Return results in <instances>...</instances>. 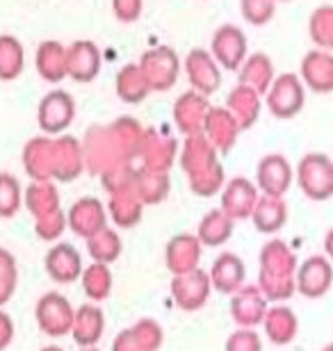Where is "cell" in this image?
I'll return each mask as SVG.
<instances>
[{"label": "cell", "mask_w": 333, "mask_h": 351, "mask_svg": "<svg viewBox=\"0 0 333 351\" xmlns=\"http://www.w3.org/2000/svg\"><path fill=\"white\" fill-rule=\"evenodd\" d=\"M183 167L190 173L192 189L199 196L215 194L224 180V169L217 162V149L208 142V137L192 135L185 137V149H183Z\"/></svg>", "instance_id": "cell-1"}, {"label": "cell", "mask_w": 333, "mask_h": 351, "mask_svg": "<svg viewBox=\"0 0 333 351\" xmlns=\"http://www.w3.org/2000/svg\"><path fill=\"white\" fill-rule=\"evenodd\" d=\"M267 110L276 119H292L303 110L306 103V87L297 73H281L272 80L265 91Z\"/></svg>", "instance_id": "cell-2"}, {"label": "cell", "mask_w": 333, "mask_h": 351, "mask_svg": "<svg viewBox=\"0 0 333 351\" xmlns=\"http://www.w3.org/2000/svg\"><path fill=\"white\" fill-rule=\"evenodd\" d=\"M297 185L313 201L333 196V162L324 153H308L297 165Z\"/></svg>", "instance_id": "cell-3"}, {"label": "cell", "mask_w": 333, "mask_h": 351, "mask_svg": "<svg viewBox=\"0 0 333 351\" xmlns=\"http://www.w3.org/2000/svg\"><path fill=\"white\" fill-rule=\"evenodd\" d=\"M76 119V101L65 89H53L41 98L37 108V123L46 135H62Z\"/></svg>", "instance_id": "cell-4"}, {"label": "cell", "mask_w": 333, "mask_h": 351, "mask_svg": "<svg viewBox=\"0 0 333 351\" xmlns=\"http://www.w3.org/2000/svg\"><path fill=\"white\" fill-rule=\"evenodd\" d=\"M139 66L146 75L148 85H151V91L172 89L181 73V60L174 48H169V46H160V48H153V51H146L141 55Z\"/></svg>", "instance_id": "cell-5"}, {"label": "cell", "mask_w": 333, "mask_h": 351, "mask_svg": "<svg viewBox=\"0 0 333 351\" xmlns=\"http://www.w3.org/2000/svg\"><path fill=\"white\" fill-rule=\"evenodd\" d=\"M210 53L226 71H240L246 60V34L238 25H219L210 41Z\"/></svg>", "instance_id": "cell-6"}, {"label": "cell", "mask_w": 333, "mask_h": 351, "mask_svg": "<svg viewBox=\"0 0 333 351\" xmlns=\"http://www.w3.org/2000/svg\"><path fill=\"white\" fill-rule=\"evenodd\" d=\"M185 73L194 91L203 96H212L222 85V66L212 58L210 51L192 48L185 58Z\"/></svg>", "instance_id": "cell-7"}, {"label": "cell", "mask_w": 333, "mask_h": 351, "mask_svg": "<svg viewBox=\"0 0 333 351\" xmlns=\"http://www.w3.org/2000/svg\"><path fill=\"white\" fill-rule=\"evenodd\" d=\"M256 178H258V189L265 196H279V199H283V194L288 192L295 180V171L286 156L269 153V156H265L258 162Z\"/></svg>", "instance_id": "cell-8"}, {"label": "cell", "mask_w": 333, "mask_h": 351, "mask_svg": "<svg viewBox=\"0 0 333 351\" xmlns=\"http://www.w3.org/2000/svg\"><path fill=\"white\" fill-rule=\"evenodd\" d=\"M103 58L94 41L78 39L67 48V78L76 82H91L101 73Z\"/></svg>", "instance_id": "cell-9"}, {"label": "cell", "mask_w": 333, "mask_h": 351, "mask_svg": "<svg viewBox=\"0 0 333 351\" xmlns=\"http://www.w3.org/2000/svg\"><path fill=\"white\" fill-rule=\"evenodd\" d=\"M208 112H210L208 96H203V94H199V91L190 89V91H185V94H181L179 98H176L174 121H176L179 130L185 137L201 135Z\"/></svg>", "instance_id": "cell-10"}, {"label": "cell", "mask_w": 333, "mask_h": 351, "mask_svg": "<svg viewBox=\"0 0 333 351\" xmlns=\"http://www.w3.org/2000/svg\"><path fill=\"white\" fill-rule=\"evenodd\" d=\"M299 78L315 94L333 91V53L324 48H313L303 55Z\"/></svg>", "instance_id": "cell-11"}, {"label": "cell", "mask_w": 333, "mask_h": 351, "mask_svg": "<svg viewBox=\"0 0 333 351\" xmlns=\"http://www.w3.org/2000/svg\"><path fill=\"white\" fill-rule=\"evenodd\" d=\"M242 132L240 123L236 121V117L231 114L229 108H212L205 117L203 125V135L208 137V142L215 146L217 153H229L238 142V135Z\"/></svg>", "instance_id": "cell-12"}, {"label": "cell", "mask_w": 333, "mask_h": 351, "mask_svg": "<svg viewBox=\"0 0 333 351\" xmlns=\"http://www.w3.org/2000/svg\"><path fill=\"white\" fill-rule=\"evenodd\" d=\"M172 292L181 308L185 311H196L205 304L210 292V276L201 269H192L185 274H176Z\"/></svg>", "instance_id": "cell-13"}, {"label": "cell", "mask_w": 333, "mask_h": 351, "mask_svg": "<svg viewBox=\"0 0 333 351\" xmlns=\"http://www.w3.org/2000/svg\"><path fill=\"white\" fill-rule=\"evenodd\" d=\"M331 280H333V269L331 263L324 256L306 258V263L297 271V287H299L301 294H306L310 299L322 297L331 287Z\"/></svg>", "instance_id": "cell-14"}, {"label": "cell", "mask_w": 333, "mask_h": 351, "mask_svg": "<svg viewBox=\"0 0 333 351\" xmlns=\"http://www.w3.org/2000/svg\"><path fill=\"white\" fill-rule=\"evenodd\" d=\"M73 317L76 315H73V311H71V306L67 304V299L58 292L46 294L37 306L39 324L46 333H51V335L67 333L71 328V324H73Z\"/></svg>", "instance_id": "cell-15"}, {"label": "cell", "mask_w": 333, "mask_h": 351, "mask_svg": "<svg viewBox=\"0 0 333 351\" xmlns=\"http://www.w3.org/2000/svg\"><path fill=\"white\" fill-rule=\"evenodd\" d=\"M260 199L258 189L251 180L246 178H233L224 189V213L233 219H246L251 217L256 201Z\"/></svg>", "instance_id": "cell-16"}, {"label": "cell", "mask_w": 333, "mask_h": 351, "mask_svg": "<svg viewBox=\"0 0 333 351\" xmlns=\"http://www.w3.org/2000/svg\"><path fill=\"white\" fill-rule=\"evenodd\" d=\"M69 223L78 235L87 237V240L91 235H96L98 230H103L105 213H103L101 201L91 199V196H84V199L73 203V208H71V213H69Z\"/></svg>", "instance_id": "cell-17"}, {"label": "cell", "mask_w": 333, "mask_h": 351, "mask_svg": "<svg viewBox=\"0 0 333 351\" xmlns=\"http://www.w3.org/2000/svg\"><path fill=\"white\" fill-rule=\"evenodd\" d=\"M226 108L233 117H236V121L240 123V128L242 130H249L253 123L258 121V114H260V94L256 89L242 85V82H238L233 91L226 98Z\"/></svg>", "instance_id": "cell-18"}, {"label": "cell", "mask_w": 333, "mask_h": 351, "mask_svg": "<svg viewBox=\"0 0 333 351\" xmlns=\"http://www.w3.org/2000/svg\"><path fill=\"white\" fill-rule=\"evenodd\" d=\"M80 256L71 244H58L46 254V271L58 283H73L80 276Z\"/></svg>", "instance_id": "cell-19"}, {"label": "cell", "mask_w": 333, "mask_h": 351, "mask_svg": "<svg viewBox=\"0 0 333 351\" xmlns=\"http://www.w3.org/2000/svg\"><path fill=\"white\" fill-rule=\"evenodd\" d=\"M37 73L46 82L58 85L67 78V48L60 41H44L37 48Z\"/></svg>", "instance_id": "cell-20"}, {"label": "cell", "mask_w": 333, "mask_h": 351, "mask_svg": "<svg viewBox=\"0 0 333 351\" xmlns=\"http://www.w3.org/2000/svg\"><path fill=\"white\" fill-rule=\"evenodd\" d=\"M210 283L224 294L238 292L244 283V263L236 254H222L212 265Z\"/></svg>", "instance_id": "cell-21"}, {"label": "cell", "mask_w": 333, "mask_h": 351, "mask_svg": "<svg viewBox=\"0 0 333 351\" xmlns=\"http://www.w3.org/2000/svg\"><path fill=\"white\" fill-rule=\"evenodd\" d=\"M276 78L274 73V62L269 60L265 53H253L246 55V60L240 66V82L251 89H256L260 96H265V91Z\"/></svg>", "instance_id": "cell-22"}, {"label": "cell", "mask_w": 333, "mask_h": 351, "mask_svg": "<svg viewBox=\"0 0 333 351\" xmlns=\"http://www.w3.org/2000/svg\"><path fill=\"white\" fill-rule=\"evenodd\" d=\"M25 203L30 208V213L37 217V223L53 219V217H60V196L53 189V185H48L46 180L32 182L25 189Z\"/></svg>", "instance_id": "cell-23"}, {"label": "cell", "mask_w": 333, "mask_h": 351, "mask_svg": "<svg viewBox=\"0 0 333 351\" xmlns=\"http://www.w3.org/2000/svg\"><path fill=\"white\" fill-rule=\"evenodd\" d=\"M115 89H117V96L122 98L124 103H133V105L141 103L151 94V85H148L146 75L141 71L139 64H126L122 71L117 73Z\"/></svg>", "instance_id": "cell-24"}, {"label": "cell", "mask_w": 333, "mask_h": 351, "mask_svg": "<svg viewBox=\"0 0 333 351\" xmlns=\"http://www.w3.org/2000/svg\"><path fill=\"white\" fill-rule=\"evenodd\" d=\"M251 219L256 223L260 233H276L283 228L288 219V208L279 196H260L256 201V208L251 213Z\"/></svg>", "instance_id": "cell-25"}, {"label": "cell", "mask_w": 333, "mask_h": 351, "mask_svg": "<svg viewBox=\"0 0 333 351\" xmlns=\"http://www.w3.org/2000/svg\"><path fill=\"white\" fill-rule=\"evenodd\" d=\"M199 237L194 235H179L169 242L167 247V261L169 269L174 274H185L196 269V261H199Z\"/></svg>", "instance_id": "cell-26"}, {"label": "cell", "mask_w": 333, "mask_h": 351, "mask_svg": "<svg viewBox=\"0 0 333 351\" xmlns=\"http://www.w3.org/2000/svg\"><path fill=\"white\" fill-rule=\"evenodd\" d=\"M25 51L14 34H0V80L12 82L23 73Z\"/></svg>", "instance_id": "cell-27"}, {"label": "cell", "mask_w": 333, "mask_h": 351, "mask_svg": "<svg viewBox=\"0 0 333 351\" xmlns=\"http://www.w3.org/2000/svg\"><path fill=\"white\" fill-rule=\"evenodd\" d=\"M233 233V217H229L224 210H212L199 223V242L205 247H219L231 237Z\"/></svg>", "instance_id": "cell-28"}, {"label": "cell", "mask_w": 333, "mask_h": 351, "mask_svg": "<svg viewBox=\"0 0 333 351\" xmlns=\"http://www.w3.org/2000/svg\"><path fill=\"white\" fill-rule=\"evenodd\" d=\"M103 333V313L96 306H82L73 317V335L80 345H91Z\"/></svg>", "instance_id": "cell-29"}, {"label": "cell", "mask_w": 333, "mask_h": 351, "mask_svg": "<svg viewBox=\"0 0 333 351\" xmlns=\"http://www.w3.org/2000/svg\"><path fill=\"white\" fill-rule=\"evenodd\" d=\"M263 311H265V301L258 297L256 290H244L238 292L236 299H233V317H236L238 324H258L263 319Z\"/></svg>", "instance_id": "cell-30"}, {"label": "cell", "mask_w": 333, "mask_h": 351, "mask_svg": "<svg viewBox=\"0 0 333 351\" xmlns=\"http://www.w3.org/2000/svg\"><path fill=\"white\" fill-rule=\"evenodd\" d=\"M21 201H23V192H21L19 180L12 173L0 171V217L10 219L21 210Z\"/></svg>", "instance_id": "cell-31"}, {"label": "cell", "mask_w": 333, "mask_h": 351, "mask_svg": "<svg viewBox=\"0 0 333 351\" xmlns=\"http://www.w3.org/2000/svg\"><path fill=\"white\" fill-rule=\"evenodd\" d=\"M89 254L96 258L98 263H110L122 254V242H119L117 233L105 226L103 230H98L96 235L89 237Z\"/></svg>", "instance_id": "cell-32"}, {"label": "cell", "mask_w": 333, "mask_h": 351, "mask_svg": "<svg viewBox=\"0 0 333 351\" xmlns=\"http://www.w3.org/2000/svg\"><path fill=\"white\" fill-rule=\"evenodd\" d=\"M310 37L317 44V48L333 51V7H320L313 19H310Z\"/></svg>", "instance_id": "cell-33"}, {"label": "cell", "mask_w": 333, "mask_h": 351, "mask_svg": "<svg viewBox=\"0 0 333 351\" xmlns=\"http://www.w3.org/2000/svg\"><path fill=\"white\" fill-rule=\"evenodd\" d=\"M295 331H297V317L288 308H274V311L267 315V333L274 342L283 345V342H288L292 338Z\"/></svg>", "instance_id": "cell-34"}, {"label": "cell", "mask_w": 333, "mask_h": 351, "mask_svg": "<svg viewBox=\"0 0 333 351\" xmlns=\"http://www.w3.org/2000/svg\"><path fill=\"white\" fill-rule=\"evenodd\" d=\"M242 19L253 27H263L276 14V0H240Z\"/></svg>", "instance_id": "cell-35"}, {"label": "cell", "mask_w": 333, "mask_h": 351, "mask_svg": "<svg viewBox=\"0 0 333 351\" xmlns=\"http://www.w3.org/2000/svg\"><path fill=\"white\" fill-rule=\"evenodd\" d=\"M84 292L89 294L91 299H103L108 297L110 287H112V278L108 271V265L105 263H96L91 265L87 271H84Z\"/></svg>", "instance_id": "cell-36"}, {"label": "cell", "mask_w": 333, "mask_h": 351, "mask_svg": "<svg viewBox=\"0 0 333 351\" xmlns=\"http://www.w3.org/2000/svg\"><path fill=\"white\" fill-rule=\"evenodd\" d=\"M16 287V261L7 249L0 247V306L7 304Z\"/></svg>", "instance_id": "cell-37"}, {"label": "cell", "mask_w": 333, "mask_h": 351, "mask_svg": "<svg viewBox=\"0 0 333 351\" xmlns=\"http://www.w3.org/2000/svg\"><path fill=\"white\" fill-rule=\"evenodd\" d=\"M144 0H112V12L122 23H135L141 16Z\"/></svg>", "instance_id": "cell-38"}, {"label": "cell", "mask_w": 333, "mask_h": 351, "mask_svg": "<svg viewBox=\"0 0 333 351\" xmlns=\"http://www.w3.org/2000/svg\"><path fill=\"white\" fill-rule=\"evenodd\" d=\"M12 340V322L10 315L0 313V349H5Z\"/></svg>", "instance_id": "cell-39"}, {"label": "cell", "mask_w": 333, "mask_h": 351, "mask_svg": "<svg viewBox=\"0 0 333 351\" xmlns=\"http://www.w3.org/2000/svg\"><path fill=\"white\" fill-rule=\"evenodd\" d=\"M324 251H327V256L333 261V228L327 233V237H324Z\"/></svg>", "instance_id": "cell-40"}, {"label": "cell", "mask_w": 333, "mask_h": 351, "mask_svg": "<svg viewBox=\"0 0 333 351\" xmlns=\"http://www.w3.org/2000/svg\"><path fill=\"white\" fill-rule=\"evenodd\" d=\"M276 3H290V0H276Z\"/></svg>", "instance_id": "cell-41"}, {"label": "cell", "mask_w": 333, "mask_h": 351, "mask_svg": "<svg viewBox=\"0 0 333 351\" xmlns=\"http://www.w3.org/2000/svg\"><path fill=\"white\" fill-rule=\"evenodd\" d=\"M324 351H333V347H327V349H324Z\"/></svg>", "instance_id": "cell-42"}]
</instances>
